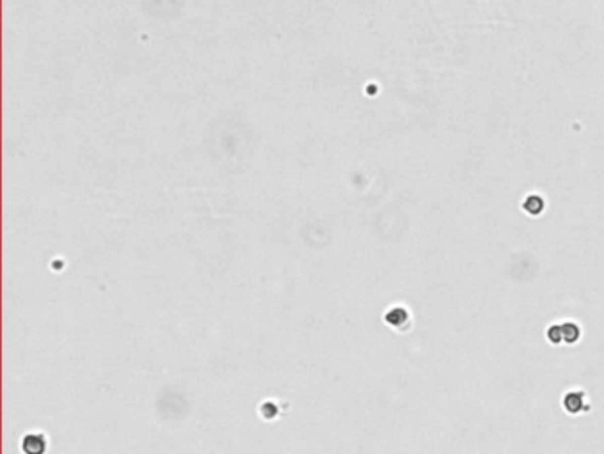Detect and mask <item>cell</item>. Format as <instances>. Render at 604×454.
Masks as SVG:
<instances>
[{
    "instance_id": "1",
    "label": "cell",
    "mask_w": 604,
    "mask_h": 454,
    "mask_svg": "<svg viewBox=\"0 0 604 454\" xmlns=\"http://www.w3.org/2000/svg\"><path fill=\"white\" fill-rule=\"evenodd\" d=\"M22 450L25 454H44V450H46V440H44L43 435L30 433V435L23 436Z\"/></svg>"
},
{
    "instance_id": "2",
    "label": "cell",
    "mask_w": 604,
    "mask_h": 454,
    "mask_svg": "<svg viewBox=\"0 0 604 454\" xmlns=\"http://www.w3.org/2000/svg\"><path fill=\"white\" fill-rule=\"evenodd\" d=\"M262 415H264V417H269V419L275 417V415H277L275 405H273V403H266L264 407H262Z\"/></svg>"
}]
</instances>
